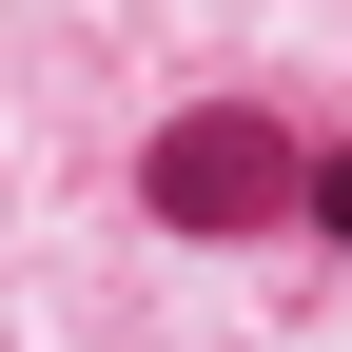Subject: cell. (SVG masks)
<instances>
[{
  "label": "cell",
  "instance_id": "6da1fadb",
  "mask_svg": "<svg viewBox=\"0 0 352 352\" xmlns=\"http://www.w3.org/2000/svg\"><path fill=\"white\" fill-rule=\"evenodd\" d=\"M138 196H157V235H294V215H314V157L254 98H196V118H157Z\"/></svg>",
  "mask_w": 352,
  "mask_h": 352
},
{
  "label": "cell",
  "instance_id": "7a4b0ae2",
  "mask_svg": "<svg viewBox=\"0 0 352 352\" xmlns=\"http://www.w3.org/2000/svg\"><path fill=\"white\" fill-rule=\"evenodd\" d=\"M314 235H333V254H352V138H333V157H314Z\"/></svg>",
  "mask_w": 352,
  "mask_h": 352
}]
</instances>
